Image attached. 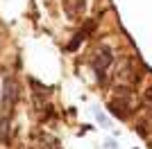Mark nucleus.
I'll return each instance as SVG.
<instances>
[{
    "label": "nucleus",
    "instance_id": "obj_3",
    "mask_svg": "<svg viewBox=\"0 0 152 149\" xmlns=\"http://www.w3.org/2000/svg\"><path fill=\"white\" fill-rule=\"evenodd\" d=\"M0 140L2 142L9 140V120H7V115H0Z\"/></svg>",
    "mask_w": 152,
    "mask_h": 149
},
{
    "label": "nucleus",
    "instance_id": "obj_2",
    "mask_svg": "<svg viewBox=\"0 0 152 149\" xmlns=\"http://www.w3.org/2000/svg\"><path fill=\"white\" fill-rule=\"evenodd\" d=\"M16 97H18V90H16L14 77H5V81H2V111L5 113H9L14 108Z\"/></svg>",
    "mask_w": 152,
    "mask_h": 149
},
{
    "label": "nucleus",
    "instance_id": "obj_1",
    "mask_svg": "<svg viewBox=\"0 0 152 149\" xmlns=\"http://www.w3.org/2000/svg\"><path fill=\"white\" fill-rule=\"evenodd\" d=\"M93 72L98 74V79H104L109 72V68L114 66V52L109 45H100V48L93 52Z\"/></svg>",
    "mask_w": 152,
    "mask_h": 149
}]
</instances>
